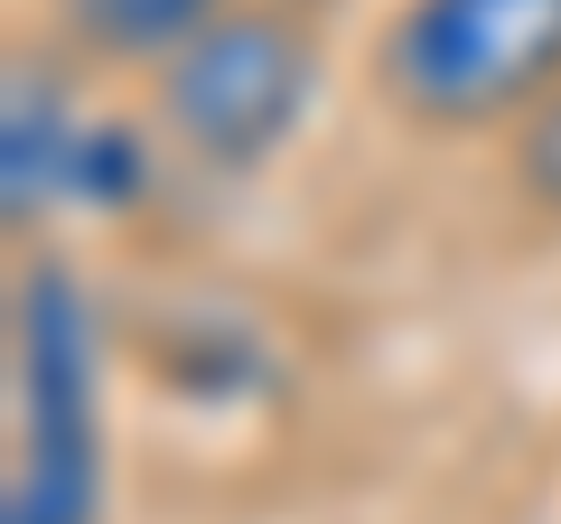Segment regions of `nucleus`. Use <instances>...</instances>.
Segmentation results:
<instances>
[{
	"label": "nucleus",
	"instance_id": "nucleus-1",
	"mask_svg": "<svg viewBox=\"0 0 561 524\" xmlns=\"http://www.w3.org/2000/svg\"><path fill=\"white\" fill-rule=\"evenodd\" d=\"M0 524H113V338L84 262L57 243L10 253Z\"/></svg>",
	"mask_w": 561,
	"mask_h": 524
},
{
	"label": "nucleus",
	"instance_id": "nucleus-2",
	"mask_svg": "<svg viewBox=\"0 0 561 524\" xmlns=\"http://www.w3.org/2000/svg\"><path fill=\"white\" fill-rule=\"evenodd\" d=\"M328 103V20L309 0H225L216 20L140 84L150 150L197 179H262L300 150Z\"/></svg>",
	"mask_w": 561,
	"mask_h": 524
},
{
	"label": "nucleus",
	"instance_id": "nucleus-3",
	"mask_svg": "<svg viewBox=\"0 0 561 524\" xmlns=\"http://www.w3.org/2000/svg\"><path fill=\"white\" fill-rule=\"evenodd\" d=\"M356 76L393 132L496 150L561 94V0H383Z\"/></svg>",
	"mask_w": 561,
	"mask_h": 524
},
{
	"label": "nucleus",
	"instance_id": "nucleus-4",
	"mask_svg": "<svg viewBox=\"0 0 561 524\" xmlns=\"http://www.w3.org/2000/svg\"><path fill=\"white\" fill-rule=\"evenodd\" d=\"M76 66L57 47H10V84H0V216H10V253L47 243V225L76 197H113L103 150H122V132H103L76 103Z\"/></svg>",
	"mask_w": 561,
	"mask_h": 524
},
{
	"label": "nucleus",
	"instance_id": "nucleus-5",
	"mask_svg": "<svg viewBox=\"0 0 561 524\" xmlns=\"http://www.w3.org/2000/svg\"><path fill=\"white\" fill-rule=\"evenodd\" d=\"M225 0H38V38L76 76H131L150 84Z\"/></svg>",
	"mask_w": 561,
	"mask_h": 524
},
{
	"label": "nucleus",
	"instance_id": "nucleus-6",
	"mask_svg": "<svg viewBox=\"0 0 561 524\" xmlns=\"http://www.w3.org/2000/svg\"><path fill=\"white\" fill-rule=\"evenodd\" d=\"M496 187H505V206H515L524 225L561 235V94H542L496 141Z\"/></svg>",
	"mask_w": 561,
	"mask_h": 524
}]
</instances>
